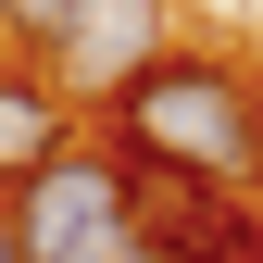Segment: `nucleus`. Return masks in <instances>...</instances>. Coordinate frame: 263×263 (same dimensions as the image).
Masks as SVG:
<instances>
[{"label": "nucleus", "mask_w": 263, "mask_h": 263, "mask_svg": "<svg viewBox=\"0 0 263 263\" xmlns=\"http://www.w3.org/2000/svg\"><path fill=\"white\" fill-rule=\"evenodd\" d=\"M101 138H113L125 163H151V176H176V188H213V201H251V213H263V76H251L238 50L176 38V50L101 113Z\"/></svg>", "instance_id": "nucleus-1"}, {"label": "nucleus", "mask_w": 263, "mask_h": 263, "mask_svg": "<svg viewBox=\"0 0 263 263\" xmlns=\"http://www.w3.org/2000/svg\"><path fill=\"white\" fill-rule=\"evenodd\" d=\"M13 238L25 263H151V213H138V163L101 125L63 138L38 176L13 188Z\"/></svg>", "instance_id": "nucleus-2"}, {"label": "nucleus", "mask_w": 263, "mask_h": 263, "mask_svg": "<svg viewBox=\"0 0 263 263\" xmlns=\"http://www.w3.org/2000/svg\"><path fill=\"white\" fill-rule=\"evenodd\" d=\"M163 50H176V0H88V13H76V25L38 50V76L76 101V125H101V113H113L138 76H151Z\"/></svg>", "instance_id": "nucleus-3"}, {"label": "nucleus", "mask_w": 263, "mask_h": 263, "mask_svg": "<svg viewBox=\"0 0 263 263\" xmlns=\"http://www.w3.org/2000/svg\"><path fill=\"white\" fill-rule=\"evenodd\" d=\"M63 138H88V125H76V101H63V88H50L25 50H0V201H13L25 176H38Z\"/></svg>", "instance_id": "nucleus-4"}, {"label": "nucleus", "mask_w": 263, "mask_h": 263, "mask_svg": "<svg viewBox=\"0 0 263 263\" xmlns=\"http://www.w3.org/2000/svg\"><path fill=\"white\" fill-rule=\"evenodd\" d=\"M76 13H88V0H0V50H25V63H38Z\"/></svg>", "instance_id": "nucleus-5"}, {"label": "nucleus", "mask_w": 263, "mask_h": 263, "mask_svg": "<svg viewBox=\"0 0 263 263\" xmlns=\"http://www.w3.org/2000/svg\"><path fill=\"white\" fill-rule=\"evenodd\" d=\"M0 263H25V238H13V201H0Z\"/></svg>", "instance_id": "nucleus-6"}]
</instances>
